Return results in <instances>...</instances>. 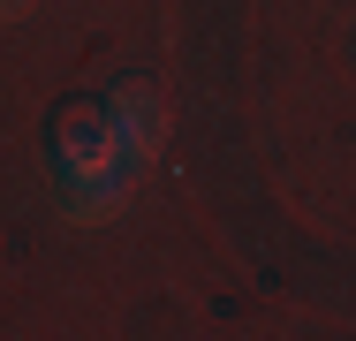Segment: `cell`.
<instances>
[{"label":"cell","mask_w":356,"mask_h":341,"mask_svg":"<svg viewBox=\"0 0 356 341\" xmlns=\"http://www.w3.org/2000/svg\"><path fill=\"white\" fill-rule=\"evenodd\" d=\"M54 167H61V190H122L129 198V175H122V152H114V122H106V99H61L54 106Z\"/></svg>","instance_id":"cell-1"},{"label":"cell","mask_w":356,"mask_h":341,"mask_svg":"<svg viewBox=\"0 0 356 341\" xmlns=\"http://www.w3.org/2000/svg\"><path fill=\"white\" fill-rule=\"evenodd\" d=\"M106 122H114L122 175L137 182L144 167H152V152H159V136H167V99H159V84H152V76H122V84L106 91Z\"/></svg>","instance_id":"cell-2"},{"label":"cell","mask_w":356,"mask_h":341,"mask_svg":"<svg viewBox=\"0 0 356 341\" xmlns=\"http://www.w3.org/2000/svg\"><path fill=\"white\" fill-rule=\"evenodd\" d=\"M31 8H38V0H0V23H23Z\"/></svg>","instance_id":"cell-3"}]
</instances>
